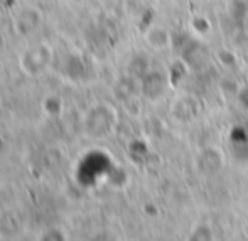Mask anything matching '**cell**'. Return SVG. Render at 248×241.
<instances>
[{
  "label": "cell",
  "instance_id": "6da1fadb",
  "mask_svg": "<svg viewBox=\"0 0 248 241\" xmlns=\"http://www.w3.org/2000/svg\"><path fill=\"white\" fill-rule=\"evenodd\" d=\"M51 61V49L43 46V44H37L34 47H29L20 58V66L22 69L29 73H37L43 71Z\"/></svg>",
  "mask_w": 248,
  "mask_h": 241
},
{
  "label": "cell",
  "instance_id": "7a4b0ae2",
  "mask_svg": "<svg viewBox=\"0 0 248 241\" xmlns=\"http://www.w3.org/2000/svg\"><path fill=\"white\" fill-rule=\"evenodd\" d=\"M145 41H147L150 47L155 49L157 52H160L170 46V32L164 26H152L145 32Z\"/></svg>",
  "mask_w": 248,
  "mask_h": 241
}]
</instances>
